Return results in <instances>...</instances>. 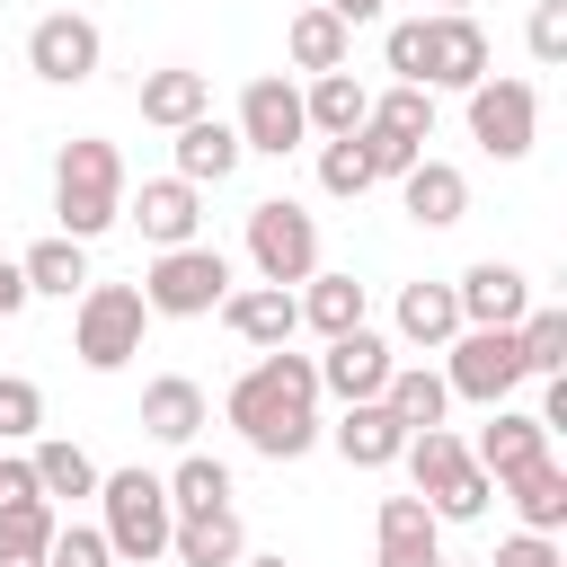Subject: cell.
Masks as SVG:
<instances>
[{"label":"cell","instance_id":"obj_1","mask_svg":"<svg viewBox=\"0 0 567 567\" xmlns=\"http://www.w3.org/2000/svg\"><path fill=\"white\" fill-rule=\"evenodd\" d=\"M221 408H230V425L248 434V452H266V461H301V452L319 443V363L266 346V354L230 381Z\"/></svg>","mask_w":567,"mask_h":567},{"label":"cell","instance_id":"obj_2","mask_svg":"<svg viewBox=\"0 0 567 567\" xmlns=\"http://www.w3.org/2000/svg\"><path fill=\"white\" fill-rule=\"evenodd\" d=\"M53 213H62V239H97V230L124 221V151L106 133L62 142V159H53Z\"/></svg>","mask_w":567,"mask_h":567},{"label":"cell","instance_id":"obj_3","mask_svg":"<svg viewBox=\"0 0 567 567\" xmlns=\"http://www.w3.org/2000/svg\"><path fill=\"white\" fill-rule=\"evenodd\" d=\"M399 461H408L416 496L434 505V523H478V514H487V496H496V478L470 461V443H461L452 425H416Z\"/></svg>","mask_w":567,"mask_h":567},{"label":"cell","instance_id":"obj_4","mask_svg":"<svg viewBox=\"0 0 567 567\" xmlns=\"http://www.w3.org/2000/svg\"><path fill=\"white\" fill-rule=\"evenodd\" d=\"M97 505H106V549L115 558H133V567H151V558H168V532H177V505H168V478H151L142 461L133 470H97Z\"/></svg>","mask_w":567,"mask_h":567},{"label":"cell","instance_id":"obj_5","mask_svg":"<svg viewBox=\"0 0 567 567\" xmlns=\"http://www.w3.org/2000/svg\"><path fill=\"white\" fill-rule=\"evenodd\" d=\"M142 337H151L142 284H89V292H80V310H71V354H80L89 372H124V363L142 354Z\"/></svg>","mask_w":567,"mask_h":567},{"label":"cell","instance_id":"obj_6","mask_svg":"<svg viewBox=\"0 0 567 567\" xmlns=\"http://www.w3.org/2000/svg\"><path fill=\"white\" fill-rule=\"evenodd\" d=\"M221 292H230V257H221V248H204V239L159 248V257H151V275H142L151 319H213V310H221Z\"/></svg>","mask_w":567,"mask_h":567},{"label":"cell","instance_id":"obj_7","mask_svg":"<svg viewBox=\"0 0 567 567\" xmlns=\"http://www.w3.org/2000/svg\"><path fill=\"white\" fill-rule=\"evenodd\" d=\"M248 266H257V284H310L319 275V221L292 195L248 204Z\"/></svg>","mask_w":567,"mask_h":567},{"label":"cell","instance_id":"obj_8","mask_svg":"<svg viewBox=\"0 0 567 567\" xmlns=\"http://www.w3.org/2000/svg\"><path fill=\"white\" fill-rule=\"evenodd\" d=\"M443 354H452V363H443V390L470 399V408H505L514 381H523V346H514V328H461Z\"/></svg>","mask_w":567,"mask_h":567},{"label":"cell","instance_id":"obj_9","mask_svg":"<svg viewBox=\"0 0 567 567\" xmlns=\"http://www.w3.org/2000/svg\"><path fill=\"white\" fill-rule=\"evenodd\" d=\"M461 97H470V142L487 159H523L532 151V133H540V89L532 80H478Z\"/></svg>","mask_w":567,"mask_h":567},{"label":"cell","instance_id":"obj_10","mask_svg":"<svg viewBox=\"0 0 567 567\" xmlns=\"http://www.w3.org/2000/svg\"><path fill=\"white\" fill-rule=\"evenodd\" d=\"M97 53H106V35H97V18H80V9H53V18L27 27V71L53 80V89H80V80L97 71Z\"/></svg>","mask_w":567,"mask_h":567},{"label":"cell","instance_id":"obj_11","mask_svg":"<svg viewBox=\"0 0 567 567\" xmlns=\"http://www.w3.org/2000/svg\"><path fill=\"white\" fill-rule=\"evenodd\" d=\"M230 133H239V151H266V159H284V151L310 133V124H301V89H292L284 71H257V80L239 89V124H230Z\"/></svg>","mask_w":567,"mask_h":567},{"label":"cell","instance_id":"obj_12","mask_svg":"<svg viewBox=\"0 0 567 567\" xmlns=\"http://www.w3.org/2000/svg\"><path fill=\"white\" fill-rule=\"evenodd\" d=\"M425 89H478L487 80V27L470 9H434L425 18Z\"/></svg>","mask_w":567,"mask_h":567},{"label":"cell","instance_id":"obj_13","mask_svg":"<svg viewBox=\"0 0 567 567\" xmlns=\"http://www.w3.org/2000/svg\"><path fill=\"white\" fill-rule=\"evenodd\" d=\"M372 567H443V523H434V505L416 487L381 496V514H372Z\"/></svg>","mask_w":567,"mask_h":567},{"label":"cell","instance_id":"obj_14","mask_svg":"<svg viewBox=\"0 0 567 567\" xmlns=\"http://www.w3.org/2000/svg\"><path fill=\"white\" fill-rule=\"evenodd\" d=\"M452 301H461V328H514V319L532 310V275L505 266V257H478V266L452 284Z\"/></svg>","mask_w":567,"mask_h":567},{"label":"cell","instance_id":"obj_15","mask_svg":"<svg viewBox=\"0 0 567 567\" xmlns=\"http://www.w3.org/2000/svg\"><path fill=\"white\" fill-rule=\"evenodd\" d=\"M221 328L266 354V346H292L301 301H292V284H230V292H221Z\"/></svg>","mask_w":567,"mask_h":567},{"label":"cell","instance_id":"obj_16","mask_svg":"<svg viewBox=\"0 0 567 567\" xmlns=\"http://www.w3.org/2000/svg\"><path fill=\"white\" fill-rule=\"evenodd\" d=\"M390 337H372V328H346V337H328V354H319V390L328 399H381V381H390Z\"/></svg>","mask_w":567,"mask_h":567},{"label":"cell","instance_id":"obj_17","mask_svg":"<svg viewBox=\"0 0 567 567\" xmlns=\"http://www.w3.org/2000/svg\"><path fill=\"white\" fill-rule=\"evenodd\" d=\"M328 443H337L346 470H390V461L408 452V425H399L381 399H346V416L328 425Z\"/></svg>","mask_w":567,"mask_h":567},{"label":"cell","instance_id":"obj_18","mask_svg":"<svg viewBox=\"0 0 567 567\" xmlns=\"http://www.w3.org/2000/svg\"><path fill=\"white\" fill-rule=\"evenodd\" d=\"M470 461L505 487L514 470H532V461H549V425L540 416H523V408H487V425H478V443H470Z\"/></svg>","mask_w":567,"mask_h":567},{"label":"cell","instance_id":"obj_19","mask_svg":"<svg viewBox=\"0 0 567 567\" xmlns=\"http://www.w3.org/2000/svg\"><path fill=\"white\" fill-rule=\"evenodd\" d=\"M124 213L142 221V239H151V248H186V239L204 230V186H186V177H151Z\"/></svg>","mask_w":567,"mask_h":567},{"label":"cell","instance_id":"obj_20","mask_svg":"<svg viewBox=\"0 0 567 567\" xmlns=\"http://www.w3.org/2000/svg\"><path fill=\"white\" fill-rule=\"evenodd\" d=\"M142 124H159V133H177V124H195V115H213V80L204 71H186V62H168V71H142Z\"/></svg>","mask_w":567,"mask_h":567},{"label":"cell","instance_id":"obj_21","mask_svg":"<svg viewBox=\"0 0 567 567\" xmlns=\"http://www.w3.org/2000/svg\"><path fill=\"white\" fill-rule=\"evenodd\" d=\"M399 204H408V221H425V230H452V221L470 213V177H461L452 159H416V168L399 177Z\"/></svg>","mask_w":567,"mask_h":567},{"label":"cell","instance_id":"obj_22","mask_svg":"<svg viewBox=\"0 0 567 567\" xmlns=\"http://www.w3.org/2000/svg\"><path fill=\"white\" fill-rule=\"evenodd\" d=\"M168 558H177V567H239V558H248V532H239L230 505H213V514H177Z\"/></svg>","mask_w":567,"mask_h":567},{"label":"cell","instance_id":"obj_23","mask_svg":"<svg viewBox=\"0 0 567 567\" xmlns=\"http://www.w3.org/2000/svg\"><path fill=\"white\" fill-rule=\"evenodd\" d=\"M363 115H372V89L354 80V71H310V89H301V124L310 133H363Z\"/></svg>","mask_w":567,"mask_h":567},{"label":"cell","instance_id":"obj_24","mask_svg":"<svg viewBox=\"0 0 567 567\" xmlns=\"http://www.w3.org/2000/svg\"><path fill=\"white\" fill-rule=\"evenodd\" d=\"M239 159H248V151H239V133H230L221 115H195V124H177V177H186V186H221Z\"/></svg>","mask_w":567,"mask_h":567},{"label":"cell","instance_id":"obj_25","mask_svg":"<svg viewBox=\"0 0 567 567\" xmlns=\"http://www.w3.org/2000/svg\"><path fill=\"white\" fill-rule=\"evenodd\" d=\"M452 337H461V301H452V284H399V346L434 354V346H452Z\"/></svg>","mask_w":567,"mask_h":567},{"label":"cell","instance_id":"obj_26","mask_svg":"<svg viewBox=\"0 0 567 567\" xmlns=\"http://www.w3.org/2000/svg\"><path fill=\"white\" fill-rule=\"evenodd\" d=\"M195 425H204V390H195L186 372H159V381L142 390V434L186 452V443H195Z\"/></svg>","mask_w":567,"mask_h":567},{"label":"cell","instance_id":"obj_27","mask_svg":"<svg viewBox=\"0 0 567 567\" xmlns=\"http://www.w3.org/2000/svg\"><path fill=\"white\" fill-rule=\"evenodd\" d=\"M18 275H27V292H53V301H71V292H89V239H35L27 257H18Z\"/></svg>","mask_w":567,"mask_h":567},{"label":"cell","instance_id":"obj_28","mask_svg":"<svg viewBox=\"0 0 567 567\" xmlns=\"http://www.w3.org/2000/svg\"><path fill=\"white\" fill-rule=\"evenodd\" d=\"M381 408L416 434V425H443V408H452V390H443V372H425V363H390V381H381Z\"/></svg>","mask_w":567,"mask_h":567},{"label":"cell","instance_id":"obj_29","mask_svg":"<svg viewBox=\"0 0 567 567\" xmlns=\"http://www.w3.org/2000/svg\"><path fill=\"white\" fill-rule=\"evenodd\" d=\"M346 35H354V27L310 0V9L284 27V53H292V71H346Z\"/></svg>","mask_w":567,"mask_h":567},{"label":"cell","instance_id":"obj_30","mask_svg":"<svg viewBox=\"0 0 567 567\" xmlns=\"http://www.w3.org/2000/svg\"><path fill=\"white\" fill-rule=\"evenodd\" d=\"M505 487H514L523 532H558V523H567V470H558V461H532V470H514Z\"/></svg>","mask_w":567,"mask_h":567},{"label":"cell","instance_id":"obj_31","mask_svg":"<svg viewBox=\"0 0 567 567\" xmlns=\"http://www.w3.org/2000/svg\"><path fill=\"white\" fill-rule=\"evenodd\" d=\"M292 301H301V319H310L319 337L363 328V284H354V275H310V292H292Z\"/></svg>","mask_w":567,"mask_h":567},{"label":"cell","instance_id":"obj_32","mask_svg":"<svg viewBox=\"0 0 567 567\" xmlns=\"http://www.w3.org/2000/svg\"><path fill=\"white\" fill-rule=\"evenodd\" d=\"M27 461H35V496H62V505L71 496H97V461L80 443H35Z\"/></svg>","mask_w":567,"mask_h":567},{"label":"cell","instance_id":"obj_33","mask_svg":"<svg viewBox=\"0 0 567 567\" xmlns=\"http://www.w3.org/2000/svg\"><path fill=\"white\" fill-rule=\"evenodd\" d=\"M363 124H390V133H408L416 151L434 142V89H416V80H399V89H381L372 97V115Z\"/></svg>","mask_w":567,"mask_h":567},{"label":"cell","instance_id":"obj_34","mask_svg":"<svg viewBox=\"0 0 567 567\" xmlns=\"http://www.w3.org/2000/svg\"><path fill=\"white\" fill-rule=\"evenodd\" d=\"M514 346H523V372H567V310H523L514 319Z\"/></svg>","mask_w":567,"mask_h":567},{"label":"cell","instance_id":"obj_35","mask_svg":"<svg viewBox=\"0 0 567 567\" xmlns=\"http://www.w3.org/2000/svg\"><path fill=\"white\" fill-rule=\"evenodd\" d=\"M168 505H177V514H213V505H230V470H221L213 452H186L177 478H168Z\"/></svg>","mask_w":567,"mask_h":567},{"label":"cell","instance_id":"obj_36","mask_svg":"<svg viewBox=\"0 0 567 567\" xmlns=\"http://www.w3.org/2000/svg\"><path fill=\"white\" fill-rule=\"evenodd\" d=\"M44 567H115V549H106V532H97V523H53Z\"/></svg>","mask_w":567,"mask_h":567},{"label":"cell","instance_id":"obj_37","mask_svg":"<svg viewBox=\"0 0 567 567\" xmlns=\"http://www.w3.org/2000/svg\"><path fill=\"white\" fill-rule=\"evenodd\" d=\"M319 186H328V195H363V186H372V159H363L354 133H337V142L319 151Z\"/></svg>","mask_w":567,"mask_h":567},{"label":"cell","instance_id":"obj_38","mask_svg":"<svg viewBox=\"0 0 567 567\" xmlns=\"http://www.w3.org/2000/svg\"><path fill=\"white\" fill-rule=\"evenodd\" d=\"M35 425H44V390L18 381V372H0V443H27Z\"/></svg>","mask_w":567,"mask_h":567},{"label":"cell","instance_id":"obj_39","mask_svg":"<svg viewBox=\"0 0 567 567\" xmlns=\"http://www.w3.org/2000/svg\"><path fill=\"white\" fill-rule=\"evenodd\" d=\"M354 142H363V159H372V186H381V177H408V168L425 159V151H416L408 133H390V124H363Z\"/></svg>","mask_w":567,"mask_h":567},{"label":"cell","instance_id":"obj_40","mask_svg":"<svg viewBox=\"0 0 567 567\" xmlns=\"http://www.w3.org/2000/svg\"><path fill=\"white\" fill-rule=\"evenodd\" d=\"M53 496H18V505H0V540H18V549H44L53 540Z\"/></svg>","mask_w":567,"mask_h":567},{"label":"cell","instance_id":"obj_41","mask_svg":"<svg viewBox=\"0 0 567 567\" xmlns=\"http://www.w3.org/2000/svg\"><path fill=\"white\" fill-rule=\"evenodd\" d=\"M532 62H567V0H532Z\"/></svg>","mask_w":567,"mask_h":567},{"label":"cell","instance_id":"obj_42","mask_svg":"<svg viewBox=\"0 0 567 567\" xmlns=\"http://www.w3.org/2000/svg\"><path fill=\"white\" fill-rule=\"evenodd\" d=\"M381 53H390L399 80H416V71H425V18H399V27L381 35ZM416 89H425V80H416Z\"/></svg>","mask_w":567,"mask_h":567},{"label":"cell","instance_id":"obj_43","mask_svg":"<svg viewBox=\"0 0 567 567\" xmlns=\"http://www.w3.org/2000/svg\"><path fill=\"white\" fill-rule=\"evenodd\" d=\"M487 567H567V549H558L549 532H514V540H505Z\"/></svg>","mask_w":567,"mask_h":567},{"label":"cell","instance_id":"obj_44","mask_svg":"<svg viewBox=\"0 0 567 567\" xmlns=\"http://www.w3.org/2000/svg\"><path fill=\"white\" fill-rule=\"evenodd\" d=\"M27 301H35V292H27V275H18V266H9V257H0V319H18V310H27Z\"/></svg>","mask_w":567,"mask_h":567},{"label":"cell","instance_id":"obj_45","mask_svg":"<svg viewBox=\"0 0 567 567\" xmlns=\"http://www.w3.org/2000/svg\"><path fill=\"white\" fill-rule=\"evenodd\" d=\"M319 9H328V18H346V27H372L390 0H319Z\"/></svg>","mask_w":567,"mask_h":567},{"label":"cell","instance_id":"obj_46","mask_svg":"<svg viewBox=\"0 0 567 567\" xmlns=\"http://www.w3.org/2000/svg\"><path fill=\"white\" fill-rule=\"evenodd\" d=\"M0 567H44V549H18V540H0Z\"/></svg>","mask_w":567,"mask_h":567},{"label":"cell","instance_id":"obj_47","mask_svg":"<svg viewBox=\"0 0 567 567\" xmlns=\"http://www.w3.org/2000/svg\"><path fill=\"white\" fill-rule=\"evenodd\" d=\"M239 567H284V558H239Z\"/></svg>","mask_w":567,"mask_h":567},{"label":"cell","instance_id":"obj_48","mask_svg":"<svg viewBox=\"0 0 567 567\" xmlns=\"http://www.w3.org/2000/svg\"><path fill=\"white\" fill-rule=\"evenodd\" d=\"M443 567H461V558H443ZM478 567H487V558H478Z\"/></svg>","mask_w":567,"mask_h":567},{"label":"cell","instance_id":"obj_49","mask_svg":"<svg viewBox=\"0 0 567 567\" xmlns=\"http://www.w3.org/2000/svg\"><path fill=\"white\" fill-rule=\"evenodd\" d=\"M443 9H470V0H443Z\"/></svg>","mask_w":567,"mask_h":567}]
</instances>
